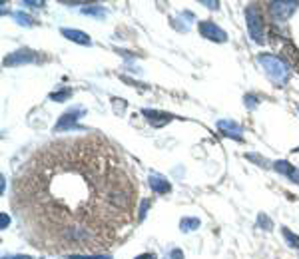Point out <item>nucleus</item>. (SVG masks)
Instances as JSON below:
<instances>
[{"instance_id": "f257e3e1", "label": "nucleus", "mask_w": 299, "mask_h": 259, "mask_svg": "<svg viewBox=\"0 0 299 259\" xmlns=\"http://www.w3.org/2000/svg\"><path fill=\"white\" fill-rule=\"evenodd\" d=\"M12 204L36 247L100 253L132 222L136 184L112 144L90 134L30 156L14 180Z\"/></svg>"}, {"instance_id": "f03ea898", "label": "nucleus", "mask_w": 299, "mask_h": 259, "mask_svg": "<svg viewBox=\"0 0 299 259\" xmlns=\"http://www.w3.org/2000/svg\"><path fill=\"white\" fill-rule=\"evenodd\" d=\"M258 62L263 66L265 74L271 78V82H275L277 86L287 84V80H289V76H291V68L281 60L280 56L262 54L260 58H258Z\"/></svg>"}, {"instance_id": "7ed1b4c3", "label": "nucleus", "mask_w": 299, "mask_h": 259, "mask_svg": "<svg viewBox=\"0 0 299 259\" xmlns=\"http://www.w3.org/2000/svg\"><path fill=\"white\" fill-rule=\"evenodd\" d=\"M245 22H247V30L249 36L253 38L258 44L265 42V20H263V12L260 4H249L245 10Z\"/></svg>"}, {"instance_id": "20e7f679", "label": "nucleus", "mask_w": 299, "mask_h": 259, "mask_svg": "<svg viewBox=\"0 0 299 259\" xmlns=\"http://www.w3.org/2000/svg\"><path fill=\"white\" fill-rule=\"evenodd\" d=\"M267 6H269V14H271V18L275 20V22H283V20H287L293 12H295V8H297L295 2H269Z\"/></svg>"}, {"instance_id": "39448f33", "label": "nucleus", "mask_w": 299, "mask_h": 259, "mask_svg": "<svg viewBox=\"0 0 299 259\" xmlns=\"http://www.w3.org/2000/svg\"><path fill=\"white\" fill-rule=\"evenodd\" d=\"M198 30H200L202 36L211 40V42H225L227 40V34L220 26H216V22H211V20H202L198 24Z\"/></svg>"}, {"instance_id": "423d86ee", "label": "nucleus", "mask_w": 299, "mask_h": 259, "mask_svg": "<svg viewBox=\"0 0 299 259\" xmlns=\"http://www.w3.org/2000/svg\"><path fill=\"white\" fill-rule=\"evenodd\" d=\"M38 56L32 50H18V52H12L4 58V66H18V64H28V62H36Z\"/></svg>"}, {"instance_id": "0eeeda50", "label": "nucleus", "mask_w": 299, "mask_h": 259, "mask_svg": "<svg viewBox=\"0 0 299 259\" xmlns=\"http://www.w3.org/2000/svg\"><path fill=\"white\" fill-rule=\"evenodd\" d=\"M84 114V110H80V108H74V110L66 112L60 120H58V124L54 126V132H64V130H72V126H76V122H78V118Z\"/></svg>"}, {"instance_id": "6e6552de", "label": "nucleus", "mask_w": 299, "mask_h": 259, "mask_svg": "<svg viewBox=\"0 0 299 259\" xmlns=\"http://www.w3.org/2000/svg\"><path fill=\"white\" fill-rule=\"evenodd\" d=\"M146 118H148V122L154 126V128H162V126H166L168 122L174 120V116H169L166 112H158V110H144L142 112Z\"/></svg>"}, {"instance_id": "1a4fd4ad", "label": "nucleus", "mask_w": 299, "mask_h": 259, "mask_svg": "<svg viewBox=\"0 0 299 259\" xmlns=\"http://www.w3.org/2000/svg\"><path fill=\"white\" fill-rule=\"evenodd\" d=\"M62 36H66L68 40H72L76 44H82V46H90L92 40L86 32H80V30H70V28H62Z\"/></svg>"}, {"instance_id": "9d476101", "label": "nucleus", "mask_w": 299, "mask_h": 259, "mask_svg": "<svg viewBox=\"0 0 299 259\" xmlns=\"http://www.w3.org/2000/svg\"><path fill=\"white\" fill-rule=\"evenodd\" d=\"M218 128L222 130L225 136H229V138L242 140V128H240L236 122H231V120H220V122H218Z\"/></svg>"}, {"instance_id": "9b49d317", "label": "nucleus", "mask_w": 299, "mask_h": 259, "mask_svg": "<svg viewBox=\"0 0 299 259\" xmlns=\"http://www.w3.org/2000/svg\"><path fill=\"white\" fill-rule=\"evenodd\" d=\"M150 187L156 191V193H168L169 189H172V185L166 178H162V176H150Z\"/></svg>"}, {"instance_id": "f8f14e48", "label": "nucleus", "mask_w": 299, "mask_h": 259, "mask_svg": "<svg viewBox=\"0 0 299 259\" xmlns=\"http://www.w3.org/2000/svg\"><path fill=\"white\" fill-rule=\"evenodd\" d=\"M275 169L283 174V176H287L289 180H293V182H297L299 184V169L295 166H291V164H287V162H275Z\"/></svg>"}, {"instance_id": "ddd939ff", "label": "nucleus", "mask_w": 299, "mask_h": 259, "mask_svg": "<svg viewBox=\"0 0 299 259\" xmlns=\"http://www.w3.org/2000/svg\"><path fill=\"white\" fill-rule=\"evenodd\" d=\"M180 227H182V231H194V229L200 227V220H196V218H184L180 222Z\"/></svg>"}, {"instance_id": "4468645a", "label": "nucleus", "mask_w": 299, "mask_h": 259, "mask_svg": "<svg viewBox=\"0 0 299 259\" xmlns=\"http://www.w3.org/2000/svg\"><path fill=\"white\" fill-rule=\"evenodd\" d=\"M281 231H283V238H285V241H287L291 247H299V238L297 235H293L287 227H281Z\"/></svg>"}, {"instance_id": "2eb2a0df", "label": "nucleus", "mask_w": 299, "mask_h": 259, "mask_svg": "<svg viewBox=\"0 0 299 259\" xmlns=\"http://www.w3.org/2000/svg\"><path fill=\"white\" fill-rule=\"evenodd\" d=\"M14 18L18 20V24H24V26H30L32 24V18L28 14H22V12H14Z\"/></svg>"}, {"instance_id": "dca6fc26", "label": "nucleus", "mask_w": 299, "mask_h": 259, "mask_svg": "<svg viewBox=\"0 0 299 259\" xmlns=\"http://www.w3.org/2000/svg\"><path fill=\"white\" fill-rule=\"evenodd\" d=\"M258 223H260L262 227H265L267 231H269V229L273 227V223H271V220H269V218H267L265 213H260V218H258Z\"/></svg>"}, {"instance_id": "f3484780", "label": "nucleus", "mask_w": 299, "mask_h": 259, "mask_svg": "<svg viewBox=\"0 0 299 259\" xmlns=\"http://www.w3.org/2000/svg\"><path fill=\"white\" fill-rule=\"evenodd\" d=\"M84 14H98V16H104V10L102 8H96V6H88V8H82Z\"/></svg>"}, {"instance_id": "a211bd4d", "label": "nucleus", "mask_w": 299, "mask_h": 259, "mask_svg": "<svg viewBox=\"0 0 299 259\" xmlns=\"http://www.w3.org/2000/svg\"><path fill=\"white\" fill-rule=\"evenodd\" d=\"M70 94H72L70 90H64V92H54L52 96H50V98H52V100H56V102H62V100H66Z\"/></svg>"}, {"instance_id": "6ab92c4d", "label": "nucleus", "mask_w": 299, "mask_h": 259, "mask_svg": "<svg viewBox=\"0 0 299 259\" xmlns=\"http://www.w3.org/2000/svg\"><path fill=\"white\" fill-rule=\"evenodd\" d=\"M148 205H150V200H144L142 202V205H140V220H144V215H146V211H148Z\"/></svg>"}, {"instance_id": "aec40b11", "label": "nucleus", "mask_w": 299, "mask_h": 259, "mask_svg": "<svg viewBox=\"0 0 299 259\" xmlns=\"http://www.w3.org/2000/svg\"><path fill=\"white\" fill-rule=\"evenodd\" d=\"M169 259H184V253H182L180 249H174V251L169 253Z\"/></svg>"}, {"instance_id": "412c9836", "label": "nucleus", "mask_w": 299, "mask_h": 259, "mask_svg": "<svg viewBox=\"0 0 299 259\" xmlns=\"http://www.w3.org/2000/svg\"><path fill=\"white\" fill-rule=\"evenodd\" d=\"M8 223H10L8 215H6V213H2V222H0V227H2V229H6V225H8Z\"/></svg>"}, {"instance_id": "4be33fe9", "label": "nucleus", "mask_w": 299, "mask_h": 259, "mask_svg": "<svg viewBox=\"0 0 299 259\" xmlns=\"http://www.w3.org/2000/svg\"><path fill=\"white\" fill-rule=\"evenodd\" d=\"M136 259H158L154 253H142V255H138Z\"/></svg>"}, {"instance_id": "5701e85b", "label": "nucleus", "mask_w": 299, "mask_h": 259, "mask_svg": "<svg viewBox=\"0 0 299 259\" xmlns=\"http://www.w3.org/2000/svg\"><path fill=\"white\" fill-rule=\"evenodd\" d=\"M202 4H206L207 8H211V10H213V8H218V2H206V0H204Z\"/></svg>"}, {"instance_id": "b1692460", "label": "nucleus", "mask_w": 299, "mask_h": 259, "mask_svg": "<svg viewBox=\"0 0 299 259\" xmlns=\"http://www.w3.org/2000/svg\"><path fill=\"white\" fill-rule=\"evenodd\" d=\"M2 259H30L28 255H8V257H2Z\"/></svg>"}]
</instances>
